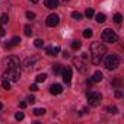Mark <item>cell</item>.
Returning <instances> with one entry per match:
<instances>
[{
	"mask_svg": "<svg viewBox=\"0 0 124 124\" xmlns=\"http://www.w3.org/2000/svg\"><path fill=\"white\" fill-rule=\"evenodd\" d=\"M105 54H107V47L102 42L95 41V42L91 44V60L95 66L101 64V61L105 57Z\"/></svg>",
	"mask_w": 124,
	"mask_h": 124,
	"instance_id": "cell-1",
	"label": "cell"
},
{
	"mask_svg": "<svg viewBox=\"0 0 124 124\" xmlns=\"http://www.w3.org/2000/svg\"><path fill=\"white\" fill-rule=\"evenodd\" d=\"M120 66V57L117 54H108L105 58V67L107 70H115Z\"/></svg>",
	"mask_w": 124,
	"mask_h": 124,
	"instance_id": "cell-2",
	"label": "cell"
},
{
	"mask_svg": "<svg viewBox=\"0 0 124 124\" xmlns=\"http://www.w3.org/2000/svg\"><path fill=\"white\" fill-rule=\"evenodd\" d=\"M73 63H75V66H76L82 73H86L88 69H89V66H88V55H86V54H83V55H80V57H75V58H73Z\"/></svg>",
	"mask_w": 124,
	"mask_h": 124,
	"instance_id": "cell-3",
	"label": "cell"
},
{
	"mask_svg": "<svg viewBox=\"0 0 124 124\" xmlns=\"http://www.w3.org/2000/svg\"><path fill=\"white\" fill-rule=\"evenodd\" d=\"M86 98H88V102L91 107H98L101 104V99H102V96L98 91H89L86 93Z\"/></svg>",
	"mask_w": 124,
	"mask_h": 124,
	"instance_id": "cell-4",
	"label": "cell"
},
{
	"mask_svg": "<svg viewBox=\"0 0 124 124\" xmlns=\"http://www.w3.org/2000/svg\"><path fill=\"white\" fill-rule=\"evenodd\" d=\"M101 37H102V41H104V42H109V44L117 42V39H118V35H117L112 29H109V28L104 29L102 34H101Z\"/></svg>",
	"mask_w": 124,
	"mask_h": 124,
	"instance_id": "cell-5",
	"label": "cell"
},
{
	"mask_svg": "<svg viewBox=\"0 0 124 124\" xmlns=\"http://www.w3.org/2000/svg\"><path fill=\"white\" fill-rule=\"evenodd\" d=\"M19 57H16V55H9V57H6V58H3V61H2V64L3 66H6L8 69H18L19 67Z\"/></svg>",
	"mask_w": 124,
	"mask_h": 124,
	"instance_id": "cell-6",
	"label": "cell"
},
{
	"mask_svg": "<svg viewBox=\"0 0 124 124\" xmlns=\"http://www.w3.org/2000/svg\"><path fill=\"white\" fill-rule=\"evenodd\" d=\"M21 78V73L18 69H8L5 73H3V79H8V80H12V82H18Z\"/></svg>",
	"mask_w": 124,
	"mask_h": 124,
	"instance_id": "cell-7",
	"label": "cell"
},
{
	"mask_svg": "<svg viewBox=\"0 0 124 124\" xmlns=\"http://www.w3.org/2000/svg\"><path fill=\"white\" fill-rule=\"evenodd\" d=\"M39 60V57L38 55H31V57H26L25 60H23V63H22V66H23V69L25 70H29V69H32V67H37L35 66V63Z\"/></svg>",
	"mask_w": 124,
	"mask_h": 124,
	"instance_id": "cell-8",
	"label": "cell"
},
{
	"mask_svg": "<svg viewBox=\"0 0 124 124\" xmlns=\"http://www.w3.org/2000/svg\"><path fill=\"white\" fill-rule=\"evenodd\" d=\"M58 22H60V16H58L57 13H51V15H48L47 19H45V23H47V26H50V28L57 26Z\"/></svg>",
	"mask_w": 124,
	"mask_h": 124,
	"instance_id": "cell-9",
	"label": "cell"
},
{
	"mask_svg": "<svg viewBox=\"0 0 124 124\" xmlns=\"http://www.w3.org/2000/svg\"><path fill=\"white\" fill-rule=\"evenodd\" d=\"M61 76H63V80L66 83H69L72 80V69L70 67H64V69H61Z\"/></svg>",
	"mask_w": 124,
	"mask_h": 124,
	"instance_id": "cell-10",
	"label": "cell"
},
{
	"mask_svg": "<svg viewBox=\"0 0 124 124\" xmlns=\"http://www.w3.org/2000/svg\"><path fill=\"white\" fill-rule=\"evenodd\" d=\"M104 79V75H102V72H99V70H96L95 73H93V76L88 80V83H98V82H101Z\"/></svg>",
	"mask_w": 124,
	"mask_h": 124,
	"instance_id": "cell-11",
	"label": "cell"
},
{
	"mask_svg": "<svg viewBox=\"0 0 124 124\" xmlns=\"http://www.w3.org/2000/svg\"><path fill=\"white\" fill-rule=\"evenodd\" d=\"M19 44H21V38H19V37H13V38L5 45V48H6V50H10V48L16 47V45H19Z\"/></svg>",
	"mask_w": 124,
	"mask_h": 124,
	"instance_id": "cell-12",
	"label": "cell"
},
{
	"mask_svg": "<svg viewBox=\"0 0 124 124\" xmlns=\"http://www.w3.org/2000/svg\"><path fill=\"white\" fill-rule=\"evenodd\" d=\"M50 92H51L53 95H60L61 92H63V86H61L60 83H54V85H51Z\"/></svg>",
	"mask_w": 124,
	"mask_h": 124,
	"instance_id": "cell-13",
	"label": "cell"
},
{
	"mask_svg": "<svg viewBox=\"0 0 124 124\" xmlns=\"http://www.w3.org/2000/svg\"><path fill=\"white\" fill-rule=\"evenodd\" d=\"M45 53H47L48 55H57V54L60 53V47H58V45H50V47H47Z\"/></svg>",
	"mask_w": 124,
	"mask_h": 124,
	"instance_id": "cell-14",
	"label": "cell"
},
{
	"mask_svg": "<svg viewBox=\"0 0 124 124\" xmlns=\"http://www.w3.org/2000/svg\"><path fill=\"white\" fill-rule=\"evenodd\" d=\"M44 5L47 9H55L58 6V0H44Z\"/></svg>",
	"mask_w": 124,
	"mask_h": 124,
	"instance_id": "cell-15",
	"label": "cell"
},
{
	"mask_svg": "<svg viewBox=\"0 0 124 124\" xmlns=\"http://www.w3.org/2000/svg\"><path fill=\"white\" fill-rule=\"evenodd\" d=\"M95 21H96L98 23H104V22L107 21L105 13H96V15H95Z\"/></svg>",
	"mask_w": 124,
	"mask_h": 124,
	"instance_id": "cell-16",
	"label": "cell"
},
{
	"mask_svg": "<svg viewBox=\"0 0 124 124\" xmlns=\"http://www.w3.org/2000/svg\"><path fill=\"white\" fill-rule=\"evenodd\" d=\"M53 72L55 73V75H60L61 73V64H53Z\"/></svg>",
	"mask_w": 124,
	"mask_h": 124,
	"instance_id": "cell-17",
	"label": "cell"
},
{
	"mask_svg": "<svg viewBox=\"0 0 124 124\" xmlns=\"http://www.w3.org/2000/svg\"><path fill=\"white\" fill-rule=\"evenodd\" d=\"M45 79H47V75H45V73H41V75H38V76L35 78L37 83H41V82H44Z\"/></svg>",
	"mask_w": 124,
	"mask_h": 124,
	"instance_id": "cell-18",
	"label": "cell"
},
{
	"mask_svg": "<svg viewBox=\"0 0 124 124\" xmlns=\"http://www.w3.org/2000/svg\"><path fill=\"white\" fill-rule=\"evenodd\" d=\"M72 18L76 19V21H80V19L83 18V15H82L80 12H72Z\"/></svg>",
	"mask_w": 124,
	"mask_h": 124,
	"instance_id": "cell-19",
	"label": "cell"
},
{
	"mask_svg": "<svg viewBox=\"0 0 124 124\" xmlns=\"http://www.w3.org/2000/svg\"><path fill=\"white\" fill-rule=\"evenodd\" d=\"M2 86H3V89L9 91V89H10V80H8V79H3V82H2Z\"/></svg>",
	"mask_w": 124,
	"mask_h": 124,
	"instance_id": "cell-20",
	"label": "cell"
},
{
	"mask_svg": "<svg viewBox=\"0 0 124 124\" xmlns=\"http://www.w3.org/2000/svg\"><path fill=\"white\" fill-rule=\"evenodd\" d=\"M82 47V42L80 41H72V48L73 50H79Z\"/></svg>",
	"mask_w": 124,
	"mask_h": 124,
	"instance_id": "cell-21",
	"label": "cell"
},
{
	"mask_svg": "<svg viewBox=\"0 0 124 124\" xmlns=\"http://www.w3.org/2000/svg\"><path fill=\"white\" fill-rule=\"evenodd\" d=\"M34 114H35V115H44V114H45V109H44V108H35V109H34Z\"/></svg>",
	"mask_w": 124,
	"mask_h": 124,
	"instance_id": "cell-22",
	"label": "cell"
},
{
	"mask_svg": "<svg viewBox=\"0 0 124 124\" xmlns=\"http://www.w3.org/2000/svg\"><path fill=\"white\" fill-rule=\"evenodd\" d=\"M85 15H86V18H88V19H91V18H92V16L95 15V12H93V9H86Z\"/></svg>",
	"mask_w": 124,
	"mask_h": 124,
	"instance_id": "cell-23",
	"label": "cell"
},
{
	"mask_svg": "<svg viewBox=\"0 0 124 124\" xmlns=\"http://www.w3.org/2000/svg\"><path fill=\"white\" fill-rule=\"evenodd\" d=\"M92 34H93V32H92V29H89V28L83 31V37H85V38H91V37H92Z\"/></svg>",
	"mask_w": 124,
	"mask_h": 124,
	"instance_id": "cell-24",
	"label": "cell"
},
{
	"mask_svg": "<svg viewBox=\"0 0 124 124\" xmlns=\"http://www.w3.org/2000/svg\"><path fill=\"white\" fill-rule=\"evenodd\" d=\"M107 111H108L109 114H117V112H118V108H117V107H108Z\"/></svg>",
	"mask_w": 124,
	"mask_h": 124,
	"instance_id": "cell-25",
	"label": "cell"
},
{
	"mask_svg": "<svg viewBox=\"0 0 124 124\" xmlns=\"http://www.w3.org/2000/svg\"><path fill=\"white\" fill-rule=\"evenodd\" d=\"M121 21H123V16H121L120 13H117V15L114 16V22H115V23H121Z\"/></svg>",
	"mask_w": 124,
	"mask_h": 124,
	"instance_id": "cell-26",
	"label": "cell"
},
{
	"mask_svg": "<svg viewBox=\"0 0 124 124\" xmlns=\"http://www.w3.org/2000/svg\"><path fill=\"white\" fill-rule=\"evenodd\" d=\"M25 35H26V37H31V35H32V29H31L29 25L25 26Z\"/></svg>",
	"mask_w": 124,
	"mask_h": 124,
	"instance_id": "cell-27",
	"label": "cell"
},
{
	"mask_svg": "<svg viewBox=\"0 0 124 124\" xmlns=\"http://www.w3.org/2000/svg\"><path fill=\"white\" fill-rule=\"evenodd\" d=\"M42 44H44V41H42V39H35V41H34V45H35L37 48L42 47Z\"/></svg>",
	"mask_w": 124,
	"mask_h": 124,
	"instance_id": "cell-28",
	"label": "cell"
},
{
	"mask_svg": "<svg viewBox=\"0 0 124 124\" xmlns=\"http://www.w3.org/2000/svg\"><path fill=\"white\" fill-rule=\"evenodd\" d=\"M120 85H121V79L120 78H115L112 80V86H120Z\"/></svg>",
	"mask_w": 124,
	"mask_h": 124,
	"instance_id": "cell-29",
	"label": "cell"
},
{
	"mask_svg": "<svg viewBox=\"0 0 124 124\" xmlns=\"http://www.w3.org/2000/svg\"><path fill=\"white\" fill-rule=\"evenodd\" d=\"M23 117H25V115H23V112H16V114H15V118H16L18 121L23 120Z\"/></svg>",
	"mask_w": 124,
	"mask_h": 124,
	"instance_id": "cell-30",
	"label": "cell"
},
{
	"mask_svg": "<svg viewBox=\"0 0 124 124\" xmlns=\"http://www.w3.org/2000/svg\"><path fill=\"white\" fill-rule=\"evenodd\" d=\"M8 21H9V16H8L6 13H3V15H2V19H0V22H2V23H6Z\"/></svg>",
	"mask_w": 124,
	"mask_h": 124,
	"instance_id": "cell-31",
	"label": "cell"
},
{
	"mask_svg": "<svg viewBox=\"0 0 124 124\" xmlns=\"http://www.w3.org/2000/svg\"><path fill=\"white\" fill-rule=\"evenodd\" d=\"M26 18L28 19H34L35 18V13L34 12H26Z\"/></svg>",
	"mask_w": 124,
	"mask_h": 124,
	"instance_id": "cell-32",
	"label": "cell"
},
{
	"mask_svg": "<svg viewBox=\"0 0 124 124\" xmlns=\"http://www.w3.org/2000/svg\"><path fill=\"white\" fill-rule=\"evenodd\" d=\"M29 89H31L32 92H37V91H38V86H37V83H34V85H31V86H29Z\"/></svg>",
	"mask_w": 124,
	"mask_h": 124,
	"instance_id": "cell-33",
	"label": "cell"
},
{
	"mask_svg": "<svg viewBox=\"0 0 124 124\" xmlns=\"http://www.w3.org/2000/svg\"><path fill=\"white\" fill-rule=\"evenodd\" d=\"M123 96V92L120 89H115V98H121Z\"/></svg>",
	"mask_w": 124,
	"mask_h": 124,
	"instance_id": "cell-34",
	"label": "cell"
},
{
	"mask_svg": "<svg viewBox=\"0 0 124 124\" xmlns=\"http://www.w3.org/2000/svg\"><path fill=\"white\" fill-rule=\"evenodd\" d=\"M26 101H28V104H34V102H35V98H34V96H28Z\"/></svg>",
	"mask_w": 124,
	"mask_h": 124,
	"instance_id": "cell-35",
	"label": "cell"
},
{
	"mask_svg": "<svg viewBox=\"0 0 124 124\" xmlns=\"http://www.w3.org/2000/svg\"><path fill=\"white\" fill-rule=\"evenodd\" d=\"M5 34H6L5 28H2V26H0V37H5Z\"/></svg>",
	"mask_w": 124,
	"mask_h": 124,
	"instance_id": "cell-36",
	"label": "cell"
},
{
	"mask_svg": "<svg viewBox=\"0 0 124 124\" xmlns=\"http://www.w3.org/2000/svg\"><path fill=\"white\" fill-rule=\"evenodd\" d=\"M26 105H28V102H21V104H19L21 108H26Z\"/></svg>",
	"mask_w": 124,
	"mask_h": 124,
	"instance_id": "cell-37",
	"label": "cell"
},
{
	"mask_svg": "<svg viewBox=\"0 0 124 124\" xmlns=\"http://www.w3.org/2000/svg\"><path fill=\"white\" fill-rule=\"evenodd\" d=\"M63 57H64V58H67V57H69V53H67V51H64V53H63Z\"/></svg>",
	"mask_w": 124,
	"mask_h": 124,
	"instance_id": "cell-38",
	"label": "cell"
},
{
	"mask_svg": "<svg viewBox=\"0 0 124 124\" xmlns=\"http://www.w3.org/2000/svg\"><path fill=\"white\" fill-rule=\"evenodd\" d=\"M29 2H32V3H38V0H29Z\"/></svg>",
	"mask_w": 124,
	"mask_h": 124,
	"instance_id": "cell-39",
	"label": "cell"
},
{
	"mask_svg": "<svg viewBox=\"0 0 124 124\" xmlns=\"http://www.w3.org/2000/svg\"><path fill=\"white\" fill-rule=\"evenodd\" d=\"M2 108H3V104H2V102H0V109H2Z\"/></svg>",
	"mask_w": 124,
	"mask_h": 124,
	"instance_id": "cell-40",
	"label": "cell"
},
{
	"mask_svg": "<svg viewBox=\"0 0 124 124\" xmlns=\"http://www.w3.org/2000/svg\"><path fill=\"white\" fill-rule=\"evenodd\" d=\"M0 26H2V22H0Z\"/></svg>",
	"mask_w": 124,
	"mask_h": 124,
	"instance_id": "cell-41",
	"label": "cell"
}]
</instances>
